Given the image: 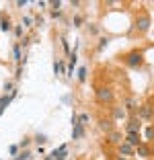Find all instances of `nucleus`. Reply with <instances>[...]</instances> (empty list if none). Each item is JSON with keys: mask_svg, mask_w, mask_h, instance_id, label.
<instances>
[{"mask_svg": "<svg viewBox=\"0 0 154 160\" xmlns=\"http://www.w3.org/2000/svg\"><path fill=\"white\" fill-rule=\"evenodd\" d=\"M123 60H126V64L130 68H140L142 64H144V53L142 52H130Z\"/></svg>", "mask_w": 154, "mask_h": 160, "instance_id": "obj_1", "label": "nucleus"}, {"mask_svg": "<svg viewBox=\"0 0 154 160\" xmlns=\"http://www.w3.org/2000/svg\"><path fill=\"white\" fill-rule=\"evenodd\" d=\"M150 27H152V19H150V14L148 12L138 14V19H136V29H138L140 33H146Z\"/></svg>", "mask_w": 154, "mask_h": 160, "instance_id": "obj_2", "label": "nucleus"}, {"mask_svg": "<svg viewBox=\"0 0 154 160\" xmlns=\"http://www.w3.org/2000/svg\"><path fill=\"white\" fill-rule=\"evenodd\" d=\"M113 99H115V94H113V90L109 88V86H101V88H97V101L99 103H113Z\"/></svg>", "mask_w": 154, "mask_h": 160, "instance_id": "obj_3", "label": "nucleus"}, {"mask_svg": "<svg viewBox=\"0 0 154 160\" xmlns=\"http://www.w3.org/2000/svg\"><path fill=\"white\" fill-rule=\"evenodd\" d=\"M140 129H142V119L138 115H134L126 125V133H140Z\"/></svg>", "mask_w": 154, "mask_h": 160, "instance_id": "obj_4", "label": "nucleus"}, {"mask_svg": "<svg viewBox=\"0 0 154 160\" xmlns=\"http://www.w3.org/2000/svg\"><path fill=\"white\" fill-rule=\"evenodd\" d=\"M123 142H126V138L121 136V132L113 129L111 133H107V144H111V146H119V144H123Z\"/></svg>", "mask_w": 154, "mask_h": 160, "instance_id": "obj_5", "label": "nucleus"}, {"mask_svg": "<svg viewBox=\"0 0 154 160\" xmlns=\"http://www.w3.org/2000/svg\"><path fill=\"white\" fill-rule=\"evenodd\" d=\"M138 117L140 119H154V109L150 105H144V107L138 109Z\"/></svg>", "mask_w": 154, "mask_h": 160, "instance_id": "obj_6", "label": "nucleus"}, {"mask_svg": "<svg viewBox=\"0 0 154 160\" xmlns=\"http://www.w3.org/2000/svg\"><path fill=\"white\" fill-rule=\"evenodd\" d=\"M117 152H119V156H134L136 154V148L123 142V144H119V146H117Z\"/></svg>", "mask_w": 154, "mask_h": 160, "instance_id": "obj_7", "label": "nucleus"}, {"mask_svg": "<svg viewBox=\"0 0 154 160\" xmlns=\"http://www.w3.org/2000/svg\"><path fill=\"white\" fill-rule=\"evenodd\" d=\"M126 144H130V146L138 148L140 144H144V142H142L140 133H126Z\"/></svg>", "mask_w": 154, "mask_h": 160, "instance_id": "obj_8", "label": "nucleus"}, {"mask_svg": "<svg viewBox=\"0 0 154 160\" xmlns=\"http://www.w3.org/2000/svg\"><path fill=\"white\" fill-rule=\"evenodd\" d=\"M99 127H101L105 133H111L113 129H115V121H113V119H101V121H99Z\"/></svg>", "mask_w": 154, "mask_h": 160, "instance_id": "obj_9", "label": "nucleus"}, {"mask_svg": "<svg viewBox=\"0 0 154 160\" xmlns=\"http://www.w3.org/2000/svg\"><path fill=\"white\" fill-rule=\"evenodd\" d=\"M136 154L140 156V158H148V156H152V152H150V146L144 142V144H140V146L136 148Z\"/></svg>", "mask_w": 154, "mask_h": 160, "instance_id": "obj_10", "label": "nucleus"}, {"mask_svg": "<svg viewBox=\"0 0 154 160\" xmlns=\"http://www.w3.org/2000/svg\"><path fill=\"white\" fill-rule=\"evenodd\" d=\"M17 92H19V90H13V92H10L8 97H6V94H4V97L0 99V109H2V111H4V109H6V107H8V105H10V101H13L14 97H17Z\"/></svg>", "mask_w": 154, "mask_h": 160, "instance_id": "obj_11", "label": "nucleus"}, {"mask_svg": "<svg viewBox=\"0 0 154 160\" xmlns=\"http://www.w3.org/2000/svg\"><path fill=\"white\" fill-rule=\"evenodd\" d=\"M49 156H51L54 160H64V158H66V144H64V146H60L58 150H54Z\"/></svg>", "mask_w": 154, "mask_h": 160, "instance_id": "obj_12", "label": "nucleus"}, {"mask_svg": "<svg viewBox=\"0 0 154 160\" xmlns=\"http://www.w3.org/2000/svg\"><path fill=\"white\" fill-rule=\"evenodd\" d=\"M113 121H121V119H126V111L123 109H113Z\"/></svg>", "mask_w": 154, "mask_h": 160, "instance_id": "obj_13", "label": "nucleus"}, {"mask_svg": "<svg viewBox=\"0 0 154 160\" xmlns=\"http://www.w3.org/2000/svg\"><path fill=\"white\" fill-rule=\"evenodd\" d=\"M82 136H84V125H76L74 132H72V138L76 140V138H82Z\"/></svg>", "mask_w": 154, "mask_h": 160, "instance_id": "obj_14", "label": "nucleus"}, {"mask_svg": "<svg viewBox=\"0 0 154 160\" xmlns=\"http://www.w3.org/2000/svg\"><path fill=\"white\" fill-rule=\"evenodd\" d=\"M0 29H2V31H10V21H8V17H2V19H0Z\"/></svg>", "mask_w": 154, "mask_h": 160, "instance_id": "obj_15", "label": "nucleus"}, {"mask_svg": "<svg viewBox=\"0 0 154 160\" xmlns=\"http://www.w3.org/2000/svg\"><path fill=\"white\" fill-rule=\"evenodd\" d=\"M29 158H31V152H29V150H25V152H19V154L14 156L13 160H29Z\"/></svg>", "mask_w": 154, "mask_h": 160, "instance_id": "obj_16", "label": "nucleus"}, {"mask_svg": "<svg viewBox=\"0 0 154 160\" xmlns=\"http://www.w3.org/2000/svg\"><path fill=\"white\" fill-rule=\"evenodd\" d=\"M74 68H76V52H72V58H70V68H68V76H72Z\"/></svg>", "mask_w": 154, "mask_h": 160, "instance_id": "obj_17", "label": "nucleus"}, {"mask_svg": "<svg viewBox=\"0 0 154 160\" xmlns=\"http://www.w3.org/2000/svg\"><path fill=\"white\" fill-rule=\"evenodd\" d=\"M14 60H17V64H21V62H23V58H21V45H19V43L14 45Z\"/></svg>", "mask_w": 154, "mask_h": 160, "instance_id": "obj_18", "label": "nucleus"}, {"mask_svg": "<svg viewBox=\"0 0 154 160\" xmlns=\"http://www.w3.org/2000/svg\"><path fill=\"white\" fill-rule=\"evenodd\" d=\"M78 80H80V82L86 80V68H80V70H78Z\"/></svg>", "mask_w": 154, "mask_h": 160, "instance_id": "obj_19", "label": "nucleus"}, {"mask_svg": "<svg viewBox=\"0 0 154 160\" xmlns=\"http://www.w3.org/2000/svg\"><path fill=\"white\" fill-rule=\"evenodd\" d=\"M146 138H148V142L154 140V127H148V129H146Z\"/></svg>", "mask_w": 154, "mask_h": 160, "instance_id": "obj_20", "label": "nucleus"}, {"mask_svg": "<svg viewBox=\"0 0 154 160\" xmlns=\"http://www.w3.org/2000/svg\"><path fill=\"white\" fill-rule=\"evenodd\" d=\"M78 121H80V125H84V123L89 121V115H86V113H82V115L78 117Z\"/></svg>", "mask_w": 154, "mask_h": 160, "instance_id": "obj_21", "label": "nucleus"}, {"mask_svg": "<svg viewBox=\"0 0 154 160\" xmlns=\"http://www.w3.org/2000/svg\"><path fill=\"white\" fill-rule=\"evenodd\" d=\"M107 43H109V39L105 37V39H101V41H99V49H103V47H107Z\"/></svg>", "mask_w": 154, "mask_h": 160, "instance_id": "obj_22", "label": "nucleus"}, {"mask_svg": "<svg viewBox=\"0 0 154 160\" xmlns=\"http://www.w3.org/2000/svg\"><path fill=\"white\" fill-rule=\"evenodd\" d=\"M60 6H62V2H60V0H56V2H51V8H54V10H58Z\"/></svg>", "mask_w": 154, "mask_h": 160, "instance_id": "obj_23", "label": "nucleus"}, {"mask_svg": "<svg viewBox=\"0 0 154 160\" xmlns=\"http://www.w3.org/2000/svg\"><path fill=\"white\" fill-rule=\"evenodd\" d=\"M51 17H54V19H60L62 12H60V10H51Z\"/></svg>", "mask_w": 154, "mask_h": 160, "instance_id": "obj_24", "label": "nucleus"}, {"mask_svg": "<svg viewBox=\"0 0 154 160\" xmlns=\"http://www.w3.org/2000/svg\"><path fill=\"white\" fill-rule=\"evenodd\" d=\"M10 154H14V156L19 154V146H10Z\"/></svg>", "mask_w": 154, "mask_h": 160, "instance_id": "obj_25", "label": "nucleus"}, {"mask_svg": "<svg viewBox=\"0 0 154 160\" xmlns=\"http://www.w3.org/2000/svg\"><path fill=\"white\" fill-rule=\"evenodd\" d=\"M74 25H76V27H80V25H82V17H76V19H74Z\"/></svg>", "mask_w": 154, "mask_h": 160, "instance_id": "obj_26", "label": "nucleus"}, {"mask_svg": "<svg viewBox=\"0 0 154 160\" xmlns=\"http://www.w3.org/2000/svg\"><path fill=\"white\" fill-rule=\"evenodd\" d=\"M14 35H17V37H21V35H23V29L17 27V29H14Z\"/></svg>", "mask_w": 154, "mask_h": 160, "instance_id": "obj_27", "label": "nucleus"}, {"mask_svg": "<svg viewBox=\"0 0 154 160\" xmlns=\"http://www.w3.org/2000/svg\"><path fill=\"white\" fill-rule=\"evenodd\" d=\"M62 43H64V49H66V52H70V45H68V41H66V39H62Z\"/></svg>", "mask_w": 154, "mask_h": 160, "instance_id": "obj_28", "label": "nucleus"}, {"mask_svg": "<svg viewBox=\"0 0 154 160\" xmlns=\"http://www.w3.org/2000/svg\"><path fill=\"white\" fill-rule=\"evenodd\" d=\"M27 146H29V140H27V138H25V140L21 142V148H27Z\"/></svg>", "mask_w": 154, "mask_h": 160, "instance_id": "obj_29", "label": "nucleus"}, {"mask_svg": "<svg viewBox=\"0 0 154 160\" xmlns=\"http://www.w3.org/2000/svg\"><path fill=\"white\" fill-rule=\"evenodd\" d=\"M127 107H136V101L134 99H127Z\"/></svg>", "mask_w": 154, "mask_h": 160, "instance_id": "obj_30", "label": "nucleus"}, {"mask_svg": "<svg viewBox=\"0 0 154 160\" xmlns=\"http://www.w3.org/2000/svg\"><path fill=\"white\" fill-rule=\"evenodd\" d=\"M45 142V136H37V144H43Z\"/></svg>", "mask_w": 154, "mask_h": 160, "instance_id": "obj_31", "label": "nucleus"}, {"mask_svg": "<svg viewBox=\"0 0 154 160\" xmlns=\"http://www.w3.org/2000/svg\"><path fill=\"white\" fill-rule=\"evenodd\" d=\"M113 160H127L126 156H117V158H113Z\"/></svg>", "mask_w": 154, "mask_h": 160, "instance_id": "obj_32", "label": "nucleus"}, {"mask_svg": "<svg viewBox=\"0 0 154 160\" xmlns=\"http://www.w3.org/2000/svg\"><path fill=\"white\" fill-rule=\"evenodd\" d=\"M150 152H152V156H154V142H152V146H150Z\"/></svg>", "mask_w": 154, "mask_h": 160, "instance_id": "obj_33", "label": "nucleus"}, {"mask_svg": "<svg viewBox=\"0 0 154 160\" xmlns=\"http://www.w3.org/2000/svg\"><path fill=\"white\" fill-rule=\"evenodd\" d=\"M45 160H54V158H51V156H49V158H45Z\"/></svg>", "mask_w": 154, "mask_h": 160, "instance_id": "obj_34", "label": "nucleus"}]
</instances>
